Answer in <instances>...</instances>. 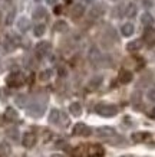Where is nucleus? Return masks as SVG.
Here are the masks:
<instances>
[{
	"instance_id": "nucleus-25",
	"label": "nucleus",
	"mask_w": 155,
	"mask_h": 157,
	"mask_svg": "<svg viewBox=\"0 0 155 157\" xmlns=\"http://www.w3.org/2000/svg\"><path fill=\"white\" fill-rule=\"evenodd\" d=\"M52 74H53L52 69H45V71H42L40 74H39V79H40L42 82L49 81V79L52 78Z\"/></svg>"
},
{
	"instance_id": "nucleus-37",
	"label": "nucleus",
	"mask_w": 155,
	"mask_h": 157,
	"mask_svg": "<svg viewBox=\"0 0 155 157\" xmlns=\"http://www.w3.org/2000/svg\"><path fill=\"white\" fill-rule=\"evenodd\" d=\"M55 12H56V14H59L62 12V7L61 6H56V7H55Z\"/></svg>"
},
{
	"instance_id": "nucleus-10",
	"label": "nucleus",
	"mask_w": 155,
	"mask_h": 157,
	"mask_svg": "<svg viewBox=\"0 0 155 157\" xmlns=\"http://www.w3.org/2000/svg\"><path fill=\"white\" fill-rule=\"evenodd\" d=\"M151 134L148 131H136V133L132 134V141L134 143H142V141H145L146 138H149Z\"/></svg>"
},
{
	"instance_id": "nucleus-31",
	"label": "nucleus",
	"mask_w": 155,
	"mask_h": 157,
	"mask_svg": "<svg viewBox=\"0 0 155 157\" xmlns=\"http://www.w3.org/2000/svg\"><path fill=\"white\" fill-rule=\"evenodd\" d=\"M13 19H14V10H10L7 13V16H6V25H12Z\"/></svg>"
},
{
	"instance_id": "nucleus-22",
	"label": "nucleus",
	"mask_w": 155,
	"mask_h": 157,
	"mask_svg": "<svg viewBox=\"0 0 155 157\" xmlns=\"http://www.w3.org/2000/svg\"><path fill=\"white\" fill-rule=\"evenodd\" d=\"M53 30L55 32H65V30H68V23L63 20H57L53 25Z\"/></svg>"
},
{
	"instance_id": "nucleus-28",
	"label": "nucleus",
	"mask_w": 155,
	"mask_h": 157,
	"mask_svg": "<svg viewBox=\"0 0 155 157\" xmlns=\"http://www.w3.org/2000/svg\"><path fill=\"white\" fill-rule=\"evenodd\" d=\"M101 58V53H99V51L96 48H92L90 49V52H89V59L92 62H96Z\"/></svg>"
},
{
	"instance_id": "nucleus-1",
	"label": "nucleus",
	"mask_w": 155,
	"mask_h": 157,
	"mask_svg": "<svg viewBox=\"0 0 155 157\" xmlns=\"http://www.w3.org/2000/svg\"><path fill=\"white\" fill-rule=\"evenodd\" d=\"M95 111L99 115H102V117H113V115L118 114V107L115 104H105V102H102V104L96 105Z\"/></svg>"
},
{
	"instance_id": "nucleus-38",
	"label": "nucleus",
	"mask_w": 155,
	"mask_h": 157,
	"mask_svg": "<svg viewBox=\"0 0 155 157\" xmlns=\"http://www.w3.org/2000/svg\"><path fill=\"white\" fill-rule=\"evenodd\" d=\"M47 3H49V5H56L57 3V0H46Z\"/></svg>"
},
{
	"instance_id": "nucleus-32",
	"label": "nucleus",
	"mask_w": 155,
	"mask_h": 157,
	"mask_svg": "<svg viewBox=\"0 0 155 157\" xmlns=\"http://www.w3.org/2000/svg\"><path fill=\"white\" fill-rule=\"evenodd\" d=\"M16 104L20 105V107H24V105H26V97H24V95H19L17 98H16Z\"/></svg>"
},
{
	"instance_id": "nucleus-36",
	"label": "nucleus",
	"mask_w": 155,
	"mask_h": 157,
	"mask_svg": "<svg viewBox=\"0 0 155 157\" xmlns=\"http://www.w3.org/2000/svg\"><path fill=\"white\" fill-rule=\"evenodd\" d=\"M144 5H145V7H149V6H152V0H144Z\"/></svg>"
},
{
	"instance_id": "nucleus-14",
	"label": "nucleus",
	"mask_w": 155,
	"mask_h": 157,
	"mask_svg": "<svg viewBox=\"0 0 155 157\" xmlns=\"http://www.w3.org/2000/svg\"><path fill=\"white\" fill-rule=\"evenodd\" d=\"M154 17H152V14L145 12V13H142L141 16V23L145 26V28H152V25H154Z\"/></svg>"
},
{
	"instance_id": "nucleus-24",
	"label": "nucleus",
	"mask_w": 155,
	"mask_h": 157,
	"mask_svg": "<svg viewBox=\"0 0 155 157\" xmlns=\"http://www.w3.org/2000/svg\"><path fill=\"white\" fill-rule=\"evenodd\" d=\"M145 40L149 45H154L155 43V29H148L145 32Z\"/></svg>"
},
{
	"instance_id": "nucleus-17",
	"label": "nucleus",
	"mask_w": 155,
	"mask_h": 157,
	"mask_svg": "<svg viewBox=\"0 0 155 157\" xmlns=\"http://www.w3.org/2000/svg\"><path fill=\"white\" fill-rule=\"evenodd\" d=\"M83 12H85L83 5H75L71 10V16L73 19H78V17H80V16L83 14Z\"/></svg>"
},
{
	"instance_id": "nucleus-15",
	"label": "nucleus",
	"mask_w": 155,
	"mask_h": 157,
	"mask_svg": "<svg viewBox=\"0 0 155 157\" xmlns=\"http://www.w3.org/2000/svg\"><path fill=\"white\" fill-rule=\"evenodd\" d=\"M103 12H105V7H103L102 5H95V6H92L89 14H90V17L96 19V17H101V16H102Z\"/></svg>"
},
{
	"instance_id": "nucleus-33",
	"label": "nucleus",
	"mask_w": 155,
	"mask_h": 157,
	"mask_svg": "<svg viewBox=\"0 0 155 157\" xmlns=\"http://www.w3.org/2000/svg\"><path fill=\"white\" fill-rule=\"evenodd\" d=\"M146 97H148V100H149L151 102H155V88H154V90H149V91H148Z\"/></svg>"
},
{
	"instance_id": "nucleus-4",
	"label": "nucleus",
	"mask_w": 155,
	"mask_h": 157,
	"mask_svg": "<svg viewBox=\"0 0 155 157\" xmlns=\"http://www.w3.org/2000/svg\"><path fill=\"white\" fill-rule=\"evenodd\" d=\"M86 154H88V157H103L105 150L101 144H90L86 148Z\"/></svg>"
},
{
	"instance_id": "nucleus-23",
	"label": "nucleus",
	"mask_w": 155,
	"mask_h": 157,
	"mask_svg": "<svg viewBox=\"0 0 155 157\" xmlns=\"http://www.w3.org/2000/svg\"><path fill=\"white\" fill-rule=\"evenodd\" d=\"M45 32H46V26H45L43 23H38L35 28H33V33H35V36H38V38L43 36Z\"/></svg>"
},
{
	"instance_id": "nucleus-19",
	"label": "nucleus",
	"mask_w": 155,
	"mask_h": 157,
	"mask_svg": "<svg viewBox=\"0 0 155 157\" xmlns=\"http://www.w3.org/2000/svg\"><path fill=\"white\" fill-rule=\"evenodd\" d=\"M101 84H102V76H101V75H95L94 78H90L89 88H90V90H96L98 86H101Z\"/></svg>"
},
{
	"instance_id": "nucleus-7",
	"label": "nucleus",
	"mask_w": 155,
	"mask_h": 157,
	"mask_svg": "<svg viewBox=\"0 0 155 157\" xmlns=\"http://www.w3.org/2000/svg\"><path fill=\"white\" fill-rule=\"evenodd\" d=\"M50 48L52 45L46 40H43V42H39L36 45V53H38V56H46L47 53L50 52Z\"/></svg>"
},
{
	"instance_id": "nucleus-29",
	"label": "nucleus",
	"mask_w": 155,
	"mask_h": 157,
	"mask_svg": "<svg viewBox=\"0 0 155 157\" xmlns=\"http://www.w3.org/2000/svg\"><path fill=\"white\" fill-rule=\"evenodd\" d=\"M9 151H10V147L7 146V144H6V143L0 144V157L7 156V154H9Z\"/></svg>"
},
{
	"instance_id": "nucleus-26",
	"label": "nucleus",
	"mask_w": 155,
	"mask_h": 157,
	"mask_svg": "<svg viewBox=\"0 0 155 157\" xmlns=\"http://www.w3.org/2000/svg\"><path fill=\"white\" fill-rule=\"evenodd\" d=\"M135 14H136V6L134 3H129L127 6V9H125V16L127 17H134Z\"/></svg>"
},
{
	"instance_id": "nucleus-5",
	"label": "nucleus",
	"mask_w": 155,
	"mask_h": 157,
	"mask_svg": "<svg viewBox=\"0 0 155 157\" xmlns=\"http://www.w3.org/2000/svg\"><path fill=\"white\" fill-rule=\"evenodd\" d=\"M73 134H75V136H83V137H88V136L92 134V130H90L86 124L78 123L75 127H73Z\"/></svg>"
},
{
	"instance_id": "nucleus-39",
	"label": "nucleus",
	"mask_w": 155,
	"mask_h": 157,
	"mask_svg": "<svg viewBox=\"0 0 155 157\" xmlns=\"http://www.w3.org/2000/svg\"><path fill=\"white\" fill-rule=\"evenodd\" d=\"M50 157H63V156H62V154H57V153H55V154H52Z\"/></svg>"
},
{
	"instance_id": "nucleus-18",
	"label": "nucleus",
	"mask_w": 155,
	"mask_h": 157,
	"mask_svg": "<svg viewBox=\"0 0 155 157\" xmlns=\"http://www.w3.org/2000/svg\"><path fill=\"white\" fill-rule=\"evenodd\" d=\"M69 111H71L72 115L79 117V115L82 114V105H80L79 102H72V104L69 105Z\"/></svg>"
},
{
	"instance_id": "nucleus-12",
	"label": "nucleus",
	"mask_w": 155,
	"mask_h": 157,
	"mask_svg": "<svg viewBox=\"0 0 155 157\" xmlns=\"http://www.w3.org/2000/svg\"><path fill=\"white\" fill-rule=\"evenodd\" d=\"M17 117H19V114H17V111L14 108H12V107H7L5 111V120L6 121H16L17 120Z\"/></svg>"
},
{
	"instance_id": "nucleus-13",
	"label": "nucleus",
	"mask_w": 155,
	"mask_h": 157,
	"mask_svg": "<svg viewBox=\"0 0 155 157\" xmlns=\"http://www.w3.org/2000/svg\"><path fill=\"white\" fill-rule=\"evenodd\" d=\"M141 48H142V40H141V39L131 40V42L127 45V51H128V52H138Z\"/></svg>"
},
{
	"instance_id": "nucleus-2",
	"label": "nucleus",
	"mask_w": 155,
	"mask_h": 157,
	"mask_svg": "<svg viewBox=\"0 0 155 157\" xmlns=\"http://www.w3.org/2000/svg\"><path fill=\"white\" fill-rule=\"evenodd\" d=\"M7 85L12 86V88H17V86H22L24 84V76L20 74V72H13V74H10L7 76Z\"/></svg>"
},
{
	"instance_id": "nucleus-6",
	"label": "nucleus",
	"mask_w": 155,
	"mask_h": 157,
	"mask_svg": "<svg viewBox=\"0 0 155 157\" xmlns=\"http://www.w3.org/2000/svg\"><path fill=\"white\" fill-rule=\"evenodd\" d=\"M43 113H45V105L43 104H38V102H35V104H32L30 107H29L28 109V114L32 115V117H42Z\"/></svg>"
},
{
	"instance_id": "nucleus-3",
	"label": "nucleus",
	"mask_w": 155,
	"mask_h": 157,
	"mask_svg": "<svg viewBox=\"0 0 155 157\" xmlns=\"http://www.w3.org/2000/svg\"><path fill=\"white\" fill-rule=\"evenodd\" d=\"M36 141H38V137H36V134L32 133V131H28V133L23 134V138H22V144H23V147L26 148H32L36 146Z\"/></svg>"
},
{
	"instance_id": "nucleus-34",
	"label": "nucleus",
	"mask_w": 155,
	"mask_h": 157,
	"mask_svg": "<svg viewBox=\"0 0 155 157\" xmlns=\"http://www.w3.org/2000/svg\"><path fill=\"white\" fill-rule=\"evenodd\" d=\"M132 101H134V104L141 102V94H139V92H135V94L132 95Z\"/></svg>"
},
{
	"instance_id": "nucleus-40",
	"label": "nucleus",
	"mask_w": 155,
	"mask_h": 157,
	"mask_svg": "<svg viewBox=\"0 0 155 157\" xmlns=\"http://www.w3.org/2000/svg\"><path fill=\"white\" fill-rule=\"evenodd\" d=\"M122 157H131V156H122Z\"/></svg>"
},
{
	"instance_id": "nucleus-16",
	"label": "nucleus",
	"mask_w": 155,
	"mask_h": 157,
	"mask_svg": "<svg viewBox=\"0 0 155 157\" xmlns=\"http://www.w3.org/2000/svg\"><path fill=\"white\" fill-rule=\"evenodd\" d=\"M29 28H30V20H29L28 17L22 16V17L17 20V29H19L20 32H26Z\"/></svg>"
},
{
	"instance_id": "nucleus-20",
	"label": "nucleus",
	"mask_w": 155,
	"mask_h": 157,
	"mask_svg": "<svg viewBox=\"0 0 155 157\" xmlns=\"http://www.w3.org/2000/svg\"><path fill=\"white\" fill-rule=\"evenodd\" d=\"M59 118H61V111L59 109H52L50 114H49V123L52 124H57L59 123Z\"/></svg>"
},
{
	"instance_id": "nucleus-21",
	"label": "nucleus",
	"mask_w": 155,
	"mask_h": 157,
	"mask_svg": "<svg viewBox=\"0 0 155 157\" xmlns=\"http://www.w3.org/2000/svg\"><path fill=\"white\" fill-rule=\"evenodd\" d=\"M16 45H17V42H16L12 36H7V38L5 39V49L6 51H13V49L16 48Z\"/></svg>"
},
{
	"instance_id": "nucleus-8",
	"label": "nucleus",
	"mask_w": 155,
	"mask_h": 157,
	"mask_svg": "<svg viewBox=\"0 0 155 157\" xmlns=\"http://www.w3.org/2000/svg\"><path fill=\"white\" fill-rule=\"evenodd\" d=\"M96 134H98V137L101 138H111L115 136V130L112 128V127H99L98 130H96Z\"/></svg>"
},
{
	"instance_id": "nucleus-9",
	"label": "nucleus",
	"mask_w": 155,
	"mask_h": 157,
	"mask_svg": "<svg viewBox=\"0 0 155 157\" xmlns=\"http://www.w3.org/2000/svg\"><path fill=\"white\" fill-rule=\"evenodd\" d=\"M132 78H134V75H132L131 71L121 69V71H119V75H118V81L121 82V84H129V82L132 81Z\"/></svg>"
},
{
	"instance_id": "nucleus-35",
	"label": "nucleus",
	"mask_w": 155,
	"mask_h": 157,
	"mask_svg": "<svg viewBox=\"0 0 155 157\" xmlns=\"http://www.w3.org/2000/svg\"><path fill=\"white\" fill-rule=\"evenodd\" d=\"M82 151H83V147L76 148L75 151H73V156H75V157H82Z\"/></svg>"
},
{
	"instance_id": "nucleus-27",
	"label": "nucleus",
	"mask_w": 155,
	"mask_h": 157,
	"mask_svg": "<svg viewBox=\"0 0 155 157\" xmlns=\"http://www.w3.org/2000/svg\"><path fill=\"white\" fill-rule=\"evenodd\" d=\"M33 17L35 19H43V17H46V9L38 7V9L35 10V13H33Z\"/></svg>"
},
{
	"instance_id": "nucleus-30",
	"label": "nucleus",
	"mask_w": 155,
	"mask_h": 157,
	"mask_svg": "<svg viewBox=\"0 0 155 157\" xmlns=\"http://www.w3.org/2000/svg\"><path fill=\"white\" fill-rule=\"evenodd\" d=\"M6 133H7V136H9L10 138H13V140H17V138H19V131H17V128H9Z\"/></svg>"
},
{
	"instance_id": "nucleus-11",
	"label": "nucleus",
	"mask_w": 155,
	"mask_h": 157,
	"mask_svg": "<svg viewBox=\"0 0 155 157\" xmlns=\"http://www.w3.org/2000/svg\"><path fill=\"white\" fill-rule=\"evenodd\" d=\"M134 32H135V26H134L131 22L124 23L122 28H121V33H122V36H125V38H128V36H132V35H134Z\"/></svg>"
}]
</instances>
